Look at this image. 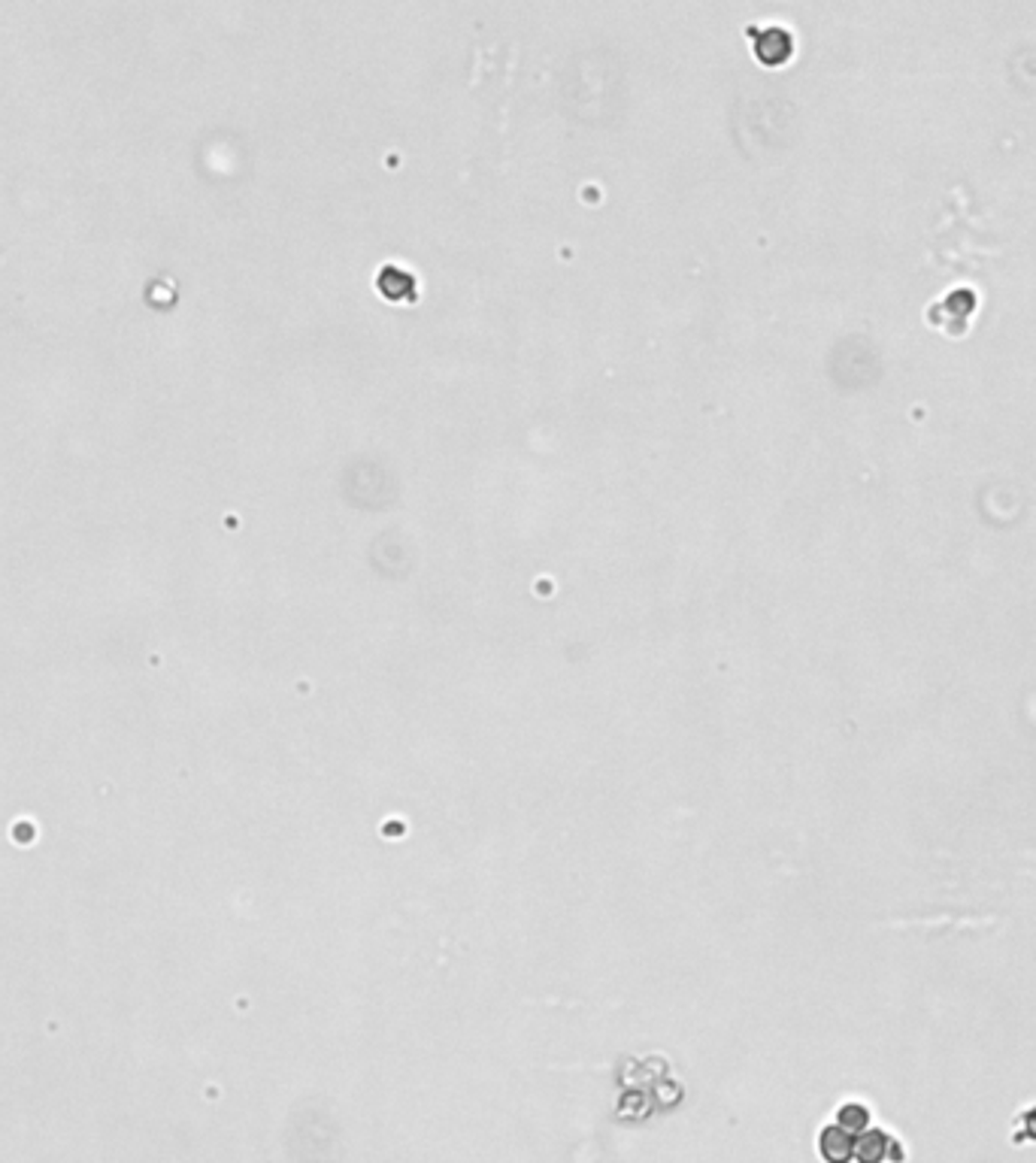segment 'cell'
I'll list each match as a JSON object with an SVG mask.
<instances>
[{
	"instance_id": "obj_1",
	"label": "cell",
	"mask_w": 1036,
	"mask_h": 1163,
	"mask_svg": "<svg viewBox=\"0 0 1036 1163\" xmlns=\"http://www.w3.org/2000/svg\"><path fill=\"white\" fill-rule=\"evenodd\" d=\"M788 49H791V40H788V34H782L779 27H767L764 34L758 37V58L770 61V65L782 61L785 55H788Z\"/></svg>"
}]
</instances>
